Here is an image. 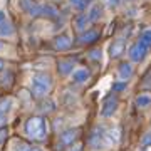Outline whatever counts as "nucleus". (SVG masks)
I'll return each instance as SVG.
<instances>
[{"label":"nucleus","mask_w":151,"mask_h":151,"mask_svg":"<svg viewBox=\"0 0 151 151\" xmlns=\"http://www.w3.org/2000/svg\"><path fill=\"white\" fill-rule=\"evenodd\" d=\"M24 131L29 138H32L35 141H44L49 134V128L45 119L40 118V116H32L29 118L24 124Z\"/></svg>","instance_id":"1"},{"label":"nucleus","mask_w":151,"mask_h":151,"mask_svg":"<svg viewBox=\"0 0 151 151\" xmlns=\"http://www.w3.org/2000/svg\"><path fill=\"white\" fill-rule=\"evenodd\" d=\"M52 89V77L45 72H37L32 76V94L35 97H45Z\"/></svg>","instance_id":"2"},{"label":"nucleus","mask_w":151,"mask_h":151,"mask_svg":"<svg viewBox=\"0 0 151 151\" xmlns=\"http://www.w3.org/2000/svg\"><path fill=\"white\" fill-rule=\"evenodd\" d=\"M128 55H129V62L133 64H139L143 60L146 59V55H148V49L139 42V40H136L134 44H131L129 49H128Z\"/></svg>","instance_id":"3"},{"label":"nucleus","mask_w":151,"mask_h":151,"mask_svg":"<svg viewBox=\"0 0 151 151\" xmlns=\"http://www.w3.org/2000/svg\"><path fill=\"white\" fill-rule=\"evenodd\" d=\"M106 145V141H104V128H94L91 131V134H89V146H91L92 150H101L103 146Z\"/></svg>","instance_id":"4"},{"label":"nucleus","mask_w":151,"mask_h":151,"mask_svg":"<svg viewBox=\"0 0 151 151\" xmlns=\"http://www.w3.org/2000/svg\"><path fill=\"white\" fill-rule=\"evenodd\" d=\"M79 138V129H65L60 133L59 136V146L57 148H65V146H72L76 143V139Z\"/></svg>","instance_id":"5"},{"label":"nucleus","mask_w":151,"mask_h":151,"mask_svg":"<svg viewBox=\"0 0 151 151\" xmlns=\"http://www.w3.org/2000/svg\"><path fill=\"white\" fill-rule=\"evenodd\" d=\"M119 108V103H118V99L116 97H108L106 101H104L103 104V108H101V116L103 118H113L114 114H116V111H118Z\"/></svg>","instance_id":"6"},{"label":"nucleus","mask_w":151,"mask_h":151,"mask_svg":"<svg viewBox=\"0 0 151 151\" xmlns=\"http://www.w3.org/2000/svg\"><path fill=\"white\" fill-rule=\"evenodd\" d=\"M134 76V65H133V62H121V64L118 65V77L119 81H126L128 82V79H131Z\"/></svg>","instance_id":"7"},{"label":"nucleus","mask_w":151,"mask_h":151,"mask_svg":"<svg viewBox=\"0 0 151 151\" xmlns=\"http://www.w3.org/2000/svg\"><path fill=\"white\" fill-rule=\"evenodd\" d=\"M126 52V40L124 39H116L113 44H111V47H109V55L113 57V59H118L121 55Z\"/></svg>","instance_id":"8"},{"label":"nucleus","mask_w":151,"mask_h":151,"mask_svg":"<svg viewBox=\"0 0 151 151\" xmlns=\"http://www.w3.org/2000/svg\"><path fill=\"white\" fill-rule=\"evenodd\" d=\"M91 77V70L86 69V67H79V69H74V72L70 74V79L74 84H84V82L89 81Z\"/></svg>","instance_id":"9"},{"label":"nucleus","mask_w":151,"mask_h":151,"mask_svg":"<svg viewBox=\"0 0 151 151\" xmlns=\"http://www.w3.org/2000/svg\"><path fill=\"white\" fill-rule=\"evenodd\" d=\"M97 39H99V32L94 30V29H87V30H84L79 35V44H82V45H91V44L96 42Z\"/></svg>","instance_id":"10"},{"label":"nucleus","mask_w":151,"mask_h":151,"mask_svg":"<svg viewBox=\"0 0 151 151\" xmlns=\"http://www.w3.org/2000/svg\"><path fill=\"white\" fill-rule=\"evenodd\" d=\"M76 62L70 59H59L57 60V70H59L60 76H69L74 72Z\"/></svg>","instance_id":"11"},{"label":"nucleus","mask_w":151,"mask_h":151,"mask_svg":"<svg viewBox=\"0 0 151 151\" xmlns=\"http://www.w3.org/2000/svg\"><path fill=\"white\" fill-rule=\"evenodd\" d=\"M70 45H72V39H70L69 34H59L54 39V47L57 50H67Z\"/></svg>","instance_id":"12"},{"label":"nucleus","mask_w":151,"mask_h":151,"mask_svg":"<svg viewBox=\"0 0 151 151\" xmlns=\"http://www.w3.org/2000/svg\"><path fill=\"white\" fill-rule=\"evenodd\" d=\"M134 104L138 109H148L151 108V92H141L134 99Z\"/></svg>","instance_id":"13"},{"label":"nucleus","mask_w":151,"mask_h":151,"mask_svg":"<svg viewBox=\"0 0 151 151\" xmlns=\"http://www.w3.org/2000/svg\"><path fill=\"white\" fill-rule=\"evenodd\" d=\"M86 15H87V19H89V22L99 20V19L103 17V7L99 5V4H92V5H89Z\"/></svg>","instance_id":"14"},{"label":"nucleus","mask_w":151,"mask_h":151,"mask_svg":"<svg viewBox=\"0 0 151 151\" xmlns=\"http://www.w3.org/2000/svg\"><path fill=\"white\" fill-rule=\"evenodd\" d=\"M89 19H87V15L86 14H77L76 15V19H74V25H76V29L79 30V32H84V30H87V27H89Z\"/></svg>","instance_id":"15"},{"label":"nucleus","mask_w":151,"mask_h":151,"mask_svg":"<svg viewBox=\"0 0 151 151\" xmlns=\"http://www.w3.org/2000/svg\"><path fill=\"white\" fill-rule=\"evenodd\" d=\"M119 138H121V133H119L118 128H113V129H109L108 133H104V141H106V145H118Z\"/></svg>","instance_id":"16"},{"label":"nucleus","mask_w":151,"mask_h":151,"mask_svg":"<svg viewBox=\"0 0 151 151\" xmlns=\"http://www.w3.org/2000/svg\"><path fill=\"white\" fill-rule=\"evenodd\" d=\"M12 106H14V99L12 97H4L0 99V116H7L10 113Z\"/></svg>","instance_id":"17"},{"label":"nucleus","mask_w":151,"mask_h":151,"mask_svg":"<svg viewBox=\"0 0 151 151\" xmlns=\"http://www.w3.org/2000/svg\"><path fill=\"white\" fill-rule=\"evenodd\" d=\"M139 42L145 45L148 50L151 49V27H148V29H145L143 32H141V35H139Z\"/></svg>","instance_id":"18"},{"label":"nucleus","mask_w":151,"mask_h":151,"mask_svg":"<svg viewBox=\"0 0 151 151\" xmlns=\"http://www.w3.org/2000/svg\"><path fill=\"white\" fill-rule=\"evenodd\" d=\"M40 7H42V14H40V15L49 17V19H54V17H57V9H55L54 5L45 4V5H40Z\"/></svg>","instance_id":"19"},{"label":"nucleus","mask_w":151,"mask_h":151,"mask_svg":"<svg viewBox=\"0 0 151 151\" xmlns=\"http://www.w3.org/2000/svg\"><path fill=\"white\" fill-rule=\"evenodd\" d=\"M12 34H14V25L9 20H5L0 25V37H10Z\"/></svg>","instance_id":"20"},{"label":"nucleus","mask_w":151,"mask_h":151,"mask_svg":"<svg viewBox=\"0 0 151 151\" xmlns=\"http://www.w3.org/2000/svg\"><path fill=\"white\" fill-rule=\"evenodd\" d=\"M30 150V146L25 143V141H14V148H12V151H29Z\"/></svg>","instance_id":"21"},{"label":"nucleus","mask_w":151,"mask_h":151,"mask_svg":"<svg viewBox=\"0 0 151 151\" xmlns=\"http://www.w3.org/2000/svg\"><path fill=\"white\" fill-rule=\"evenodd\" d=\"M87 57H89L91 60H101L103 52H101V49H92V50H89V52H87Z\"/></svg>","instance_id":"22"},{"label":"nucleus","mask_w":151,"mask_h":151,"mask_svg":"<svg viewBox=\"0 0 151 151\" xmlns=\"http://www.w3.org/2000/svg\"><path fill=\"white\" fill-rule=\"evenodd\" d=\"M128 87V82L126 81H116L113 82V92H121Z\"/></svg>","instance_id":"23"},{"label":"nucleus","mask_w":151,"mask_h":151,"mask_svg":"<svg viewBox=\"0 0 151 151\" xmlns=\"http://www.w3.org/2000/svg\"><path fill=\"white\" fill-rule=\"evenodd\" d=\"M141 146L143 148L151 146V131H146L145 134H143V138H141Z\"/></svg>","instance_id":"24"},{"label":"nucleus","mask_w":151,"mask_h":151,"mask_svg":"<svg viewBox=\"0 0 151 151\" xmlns=\"http://www.w3.org/2000/svg\"><path fill=\"white\" fill-rule=\"evenodd\" d=\"M5 139H7V129L5 128H0V146L5 143Z\"/></svg>","instance_id":"25"},{"label":"nucleus","mask_w":151,"mask_h":151,"mask_svg":"<svg viewBox=\"0 0 151 151\" xmlns=\"http://www.w3.org/2000/svg\"><path fill=\"white\" fill-rule=\"evenodd\" d=\"M106 2H108L109 7H118L121 4V0H106Z\"/></svg>","instance_id":"26"},{"label":"nucleus","mask_w":151,"mask_h":151,"mask_svg":"<svg viewBox=\"0 0 151 151\" xmlns=\"http://www.w3.org/2000/svg\"><path fill=\"white\" fill-rule=\"evenodd\" d=\"M7 116H0V128H5V124H7Z\"/></svg>","instance_id":"27"},{"label":"nucleus","mask_w":151,"mask_h":151,"mask_svg":"<svg viewBox=\"0 0 151 151\" xmlns=\"http://www.w3.org/2000/svg\"><path fill=\"white\" fill-rule=\"evenodd\" d=\"M5 20H7V15H5V12H4V10H0V25H2V24H4Z\"/></svg>","instance_id":"28"},{"label":"nucleus","mask_w":151,"mask_h":151,"mask_svg":"<svg viewBox=\"0 0 151 151\" xmlns=\"http://www.w3.org/2000/svg\"><path fill=\"white\" fill-rule=\"evenodd\" d=\"M69 151H82V146H81V145H74Z\"/></svg>","instance_id":"29"},{"label":"nucleus","mask_w":151,"mask_h":151,"mask_svg":"<svg viewBox=\"0 0 151 151\" xmlns=\"http://www.w3.org/2000/svg\"><path fill=\"white\" fill-rule=\"evenodd\" d=\"M79 2H81V0H69V4H70L72 7H74V9H76L77 5H79Z\"/></svg>","instance_id":"30"},{"label":"nucleus","mask_w":151,"mask_h":151,"mask_svg":"<svg viewBox=\"0 0 151 151\" xmlns=\"http://www.w3.org/2000/svg\"><path fill=\"white\" fill-rule=\"evenodd\" d=\"M4 69V59H0V70Z\"/></svg>","instance_id":"31"},{"label":"nucleus","mask_w":151,"mask_h":151,"mask_svg":"<svg viewBox=\"0 0 151 151\" xmlns=\"http://www.w3.org/2000/svg\"><path fill=\"white\" fill-rule=\"evenodd\" d=\"M29 151H42V150H40V148H30Z\"/></svg>","instance_id":"32"},{"label":"nucleus","mask_w":151,"mask_h":151,"mask_svg":"<svg viewBox=\"0 0 151 151\" xmlns=\"http://www.w3.org/2000/svg\"><path fill=\"white\" fill-rule=\"evenodd\" d=\"M4 47H5V44H4V42H0V50H4Z\"/></svg>","instance_id":"33"},{"label":"nucleus","mask_w":151,"mask_h":151,"mask_svg":"<svg viewBox=\"0 0 151 151\" xmlns=\"http://www.w3.org/2000/svg\"><path fill=\"white\" fill-rule=\"evenodd\" d=\"M128 2H134V0H128Z\"/></svg>","instance_id":"34"}]
</instances>
